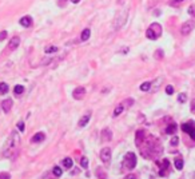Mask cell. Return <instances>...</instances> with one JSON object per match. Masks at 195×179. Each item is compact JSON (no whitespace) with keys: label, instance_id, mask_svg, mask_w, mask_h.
Masks as SVG:
<instances>
[{"label":"cell","instance_id":"obj_15","mask_svg":"<svg viewBox=\"0 0 195 179\" xmlns=\"http://www.w3.org/2000/svg\"><path fill=\"white\" fill-rule=\"evenodd\" d=\"M19 23L23 27H31L32 26V18H31V16H23V18L20 19Z\"/></svg>","mask_w":195,"mask_h":179},{"label":"cell","instance_id":"obj_28","mask_svg":"<svg viewBox=\"0 0 195 179\" xmlns=\"http://www.w3.org/2000/svg\"><path fill=\"white\" fill-rule=\"evenodd\" d=\"M80 166L83 168H87V166H88V159H87L86 157H83L82 159H80Z\"/></svg>","mask_w":195,"mask_h":179},{"label":"cell","instance_id":"obj_38","mask_svg":"<svg viewBox=\"0 0 195 179\" xmlns=\"http://www.w3.org/2000/svg\"><path fill=\"white\" fill-rule=\"evenodd\" d=\"M182 2H183V0H173L170 4H171V5H175V4H179V3H182Z\"/></svg>","mask_w":195,"mask_h":179},{"label":"cell","instance_id":"obj_12","mask_svg":"<svg viewBox=\"0 0 195 179\" xmlns=\"http://www.w3.org/2000/svg\"><path fill=\"white\" fill-rule=\"evenodd\" d=\"M100 135H102V139L104 142H110L112 139V133H111V130H108V128H103Z\"/></svg>","mask_w":195,"mask_h":179},{"label":"cell","instance_id":"obj_37","mask_svg":"<svg viewBox=\"0 0 195 179\" xmlns=\"http://www.w3.org/2000/svg\"><path fill=\"white\" fill-rule=\"evenodd\" d=\"M178 139H179V138L174 136V138H173V140H171V144H173V146H176V144H178V142H179Z\"/></svg>","mask_w":195,"mask_h":179},{"label":"cell","instance_id":"obj_41","mask_svg":"<svg viewBox=\"0 0 195 179\" xmlns=\"http://www.w3.org/2000/svg\"><path fill=\"white\" fill-rule=\"evenodd\" d=\"M71 2H72V3H79L80 0H71Z\"/></svg>","mask_w":195,"mask_h":179},{"label":"cell","instance_id":"obj_7","mask_svg":"<svg viewBox=\"0 0 195 179\" xmlns=\"http://www.w3.org/2000/svg\"><path fill=\"white\" fill-rule=\"evenodd\" d=\"M72 96H74V99H76V100H79V99H83V98L86 96V88L84 87H76L75 90H74V92H72Z\"/></svg>","mask_w":195,"mask_h":179},{"label":"cell","instance_id":"obj_26","mask_svg":"<svg viewBox=\"0 0 195 179\" xmlns=\"http://www.w3.org/2000/svg\"><path fill=\"white\" fill-rule=\"evenodd\" d=\"M150 88H151V83L150 82H144V83L140 84V90L142 91H149Z\"/></svg>","mask_w":195,"mask_h":179},{"label":"cell","instance_id":"obj_24","mask_svg":"<svg viewBox=\"0 0 195 179\" xmlns=\"http://www.w3.org/2000/svg\"><path fill=\"white\" fill-rule=\"evenodd\" d=\"M44 52H46V53H55V52H58V47H56V46H50V47H46Z\"/></svg>","mask_w":195,"mask_h":179},{"label":"cell","instance_id":"obj_19","mask_svg":"<svg viewBox=\"0 0 195 179\" xmlns=\"http://www.w3.org/2000/svg\"><path fill=\"white\" fill-rule=\"evenodd\" d=\"M124 108H126V107H124V104H119V106H116V108H115V111H114V116H119L120 114L123 112L124 111Z\"/></svg>","mask_w":195,"mask_h":179},{"label":"cell","instance_id":"obj_23","mask_svg":"<svg viewBox=\"0 0 195 179\" xmlns=\"http://www.w3.org/2000/svg\"><path fill=\"white\" fill-rule=\"evenodd\" d=\"M8 84L7 83H0V95H4V94L8 92Z\"/></svg>","mask_w":195,"mask_h":179},{"label":"cell","instance_id":"obj_14","mask_svg":"<svg viewBox=\"0 0 195 179\" xmlns=\"http://www.w3.org/2000/svg\"><path fill=\"white\" fill-rule=\"evenodd\" d=\"M142 142H144V133L142 130H139V131H136V140H135L136 146L142 147Z\"/></svg>","mask_w":195,"mask_h":179},{"label":"cell","instance_id":"obj_20","mask_svg":"<svg viewBox=\"0 0 195 179\" xmlns=\"http://www.w3.org/2000/svg\"><path fill=\"white\" fill-rule=\"evenodd\" d=\"M74 164V160L71 159V158H64L63 159V166H64L66 168H71Z\"/></svg>","mask_w":195,"mask_h":179},{"label":"cell","instance_id":"obj_17","mask_svg":"<svg viewBox=\"0 0 195 179\" xmlns=\"http://www.w3.org/2000/svg\"><path fill=\"white\" fill-rule=\"evenodd\" d=\"M90 36H91V31H90V28H86V29H83L82 35H80V39H82V42H86V40L90 39Z\"/></svg>","mask_w":195,"mask_h":179},{"label":"cell","instance_id":"obj_1","mask_svg":"<svg viewBox=\"0 0 195 179\" xmlns=\"http://www.w3.org/2000/svg\"><path fill=\"white\" fill-rule=\"evenodd\" d=\"M19 140H20V138H19L18 133H15V131H13V133L9 135L8 139H7L5 146H4V148H3V155H4V158H11V157H13L15 151L18 150Z\"/></svg>","mask_w":195,"mask_h":179},{"label":"cell","instance_id":"obj_31","mask_svg":"<svg viewBox=\"0 0 195 179\" xmlns=\"http://www.w3.org/2000/svg\"><path fill=\"white\" fill-rule=\"evenodd\" d=\"M187 12H189L190 16H195V5H194V4L190 5V7H189V11H187Z\"/></svg>","mask_w":195,"mask_h":179},{"label":"cell","instance_id":"obj_8","mask_svg":"<svg viewBox=\"0 0 195 179\" xmlns=\"http://www.w3.org/2000/svg\"><path fill=\"white\" fill-rule=\"evenodd\" d=\"M100 159H102L104 163H108L111 160V150L108 147H104L102 151H100Z\"/></svg>","mask_w":195,"mask_h":179},{"label":"cell","instance_id":"obj_6","mask_svg":"<svg viewBox=\"0 0 195 179\" xmlns=\"http://www.w3.org/2000/svg\"><path fill=\"white\" fill-rule=\"evenodd\" d=\"M180 128L183 130V133H187L191 136V139L195 140V124L194 123H183Z\"/></svg>","mask_w":195,"mask_h":179},{"label":"cell","instance_id":"obj_10","mask_svg":"<svg viewBox=\"0 0 195 179\" xmlns=\"http://www.w3.org/2000/svg\"><path fill=\"white\" fill-rule=\"evenodd\" d=\"M90 119H91V112H87L86 115H83L82 118H80V120H79V123H78V126H79V128H83L86 126L87 123L90 122Z\"/></svg>","mask_w":195,"mask_h":179},{"label":"cell","instance_id":"obj_40","mask_svg":"<svg viewBox=\"0 0 195 179\" xmlns=\"http://www.w3.org/2000/svg\"><path fill=\"white\" fill-rule=\"evenodd\" d=\"M124 179H136V177L134 174H128L127 177H124Z\"/></svg>","mask_w":195,"mask_h":179},{"label":"cell","instance_id":"obj_11","mask_svg":"<svg viewBox=\"0 0 195 179\" xmlns=\"http://www.w3.org/2000/svg\"><path fill=\"white\" fill-rule=\"evenodd\" d=\"M2 108H3V111H4L5 114H8L9 111H11V108H12V100L11 99L3 100L2 102Z\"/></svg>","mask_w":195,"mask_h":179},{"label":"cell","instance_id":"obj_16","mask_svg":"<svg viewBox=\"0 0 195 179\" xmlns=\"http://www.w3.org/2000/svg\"><path fill=\"white\" fill-rule=\"evenodd\" d=\"M44 139H46V135L43 134V133H38V134H35L32 136L31 142H32V143H40V142H43Z\"/></svg>","mask_w":195,"mask_h":179},{"label":"cell","instance_id":"obj_18","mask_svg":"<svg viewBox=\"0 0 195 179\" xmlns=\"http://www.w3.org/2000/svg\"><path fill=\"white\" fill-rule=\"evenodd\" d=\"M175 131H176V124H175V123L169 124V126H167V128H166V134H169V135L175 134Z\"/></svg>","mask_w":195,"mask_h":179},{"label":"cell","instance_id":"obj_2","mask_svg":"<svg viewBox=\"0 0 195 179\" xmlns=\"http://www.w3.org/2000/svg\"><path fill=\"white\" fill-rule=\"evenodd\" d=\"M160 35H162V27H160L159 23H152L146 31V36L151 40L158 39Z\"/></svg>","mask_w":195,"mask_h":179},{"label":"cell","instance_id":"obj_4","mask_svg":"<svg viewBox=\"0 0 195 179\" xmlns=\"http://www.w3.org/2000/svg\"><path fill=\"white\" fill-rule=\"evenodd\" d=\"M122 166L124 168H127V170H132V168H135V166H136V155L134 153H127L126 155H124Z\"/></svg>","mask_w":195,"mask_h":179},{"label":"cell","instance_id":"obj_5","mask_svg":"<svg viewBox=\"0 0 195 179\" xmlns=\"http://www.w3.org/2000/svg\"><path fill=\"white\" fill-rule=\"evenodd\" d=\"M195 28V22L194 20H187L182 24V28H180V32L182 35H189V33Z\"/></svg>","mask_w":195,"mask_h":179},{"label":"cell","instance_id":"obj_27","mask_svg":"<svg viewBox=\"0 0 195 179\" xmlns=\"http://www.w3.org/2000/svg\"><path fill=\"white\" fill-rule=\"evenodd\" d=\"M53 174H55L56 175V177H62V174H63V171H62V168H60V167H58V166H55V167H53Z\"/></svg>","mask_w":195,"mask_h":179},{"label":"cell","instance_id":"obj_33","mask_svg":"<svg viewBox=\"0 0 195 179\" xmlns=\"http://www.w3.org/2000/svg\"><path fill=\"white\" fill-rule=\"evenodd\" d=\"M0 179H11V175L8 173H0Z\"/></svg>","mask_w":195,"mask_h":179},{"label":"cell","instance_id":"obj_3","mask_svg":"<svg viewBox=\"0 0 195 179\" xmlns=\"http://www.w3.org/2000/svg\"><path fill=\"white\" fill-rule=\"evenodd\" d=\"M127 16H128V8H124L122 11H119L116 13L115 19H114V28L119 29L127 20Z\"/></svg>","mask_w":195,"mask_h":179},{"label":"cell","instance_id":"obj_39","mask_svg":"<svg viewBox=\"0 0 195 179\" xmlns=\"http://www.w3.org/2000/svg\"><path fill=\"white\" fill-rule=\"evenodd\" d=\"M191 112H194L195 114V99L191 102Z\"/></svg>","mask_w":195,"mask_h":179},{"label":"cell","instance_id":"obj_29","mask_svg":"<svg viewBox=\"0 0 195 179\" xmlns=\"http://www.w3.org/2000/svg\"><path fill=\"white\" fill-rule=\"evenodd\" d=\"M186 100H187L186 94H179V96H178V102H179V103H184Z\"/></svg>","mask_w":195,"mask_h":179},{"label":"cell","instance_id":"obj_22","mask_svg":"<svg viewBox=\"0 0 195 179\" xmlns=\"http://www.w3.org/2000/svg\"><path fill=\"white\" fill-rule=\"evenodd\" d=\"M96 177L99 179H107V175L104 173L103 168H96Z\"/></svg>","mask_w":195,"mask_h":179},{"label":"cell","instance_id":"obj_34","mask_svg":"<svg viewBox=\"0 0 195 179\" xmlns=\"http://www.w3.org/2000/svg\"><path fill=\"white\" fill-rule=\"evenodd\" d=\"M162 56H163V51L162 50H158V51L155 52V58L156 59H162Z\"/></svg>","mask_w":195,"mask_h":179},{"label":"cell","instance_id":"obj_25","mask_svg":"<svg viewBox=\"0 0 195 179\" xmlns=\"http://www.w3.org/2000/svg\"><path fill=\"white\" fill-rule=\"evenodd\" d=\"M175 168L176 170H182L183 168V159H180V158L175 159Z\"/></svg>","mask_w":195,"mask_h":179},{"label":"cell","instance_id":"obj_9","mask_svg":"<svg viewBox=\"0 0 195 179\" xmlns=\"http://www.w3.org/2000/svg\"><path fill=\"white\" fill-rule=\"evenodd\" d=\"M19 44H20V38L19 36H13V38L9 40V46H8L9 51H13L15 48H18Z\"/></svg>","mask_w":195,"mask_h":179},{"label":"cell","instance_id":"obj_13","mask_svg":"<svg viewBox=\"0 0 195 179\" xmlns=\"http://www.w3.org/2000/svg\"><path fill=\"white\" fill-rule=\"evenodd\" d=\"M156 164H159V166L162 167V168H160L159 175H160V177H164V175H166V174H164V170H167V168H169V166H170L169 159H164V160L162 162V163H160V162H156Z\"/></svg>","mask_w":195,"mask_h":179},{"label":"cell","instance_id":"obj_35","mask_svg":"<svg viewBox=\"0 0 195 179\" xmlns=\"http://www.w3.org/2000/svg\"><path fill=\"white\" fill-rule=\"evenodd\" d=\"M18 128L20 130V133H23V131H24V122H19V123H18Z\"/></svg>","mask_w":195,"mask_h":179},{"label":"cell","instance_id":"obj_32","mask_svg":"<svg viewBox=\"0 0 195 179\" xmlns=\"http://www.w3.org/2000/svg\"><path fill=\"white\" fill-rule=\"evenodd\" d=\"M166 92H167V95H173L174 87H173V86H167V87H166Z\"/></svg>","mask_w":195,"mask_h":179},{"label":"cell","instance_id":"obj_21","mask_svg":"<svg viewBox=\"0 0 195 179\" xmlns=\"http://www.w3.org/2000/svg\"><path fill=\"white\" fill-rule=\"evenodd\" d=\"M13 92H15V95H20V94L24 92V86H22V84H18V86H15V88H13Z\"/></svg>","mask_w":195,"mask_h":179},{"label":"cell","instance_id":"obj_30","mask_svg":"<svg viewBox=\"0 0 195 179\" xmlns=\"http://www.w3.org/2000/svg\"><path fill=\"white\" fill-rule=\"evenodd\" d=\"M162 80H163V77H158L156 82L152 83V84H155V88H154V91H158V90H159V84L162 83Z\"/></svg>","mask_w":195,"mask_h":179},{"label":"cell","instance_id":"obj_36","mask_svg":"<svg viewBox=\"0 0 195 179\" xmlns=\"http://www.w3.org/2000/svg\"><path fill=\"white\" fill-rule=\"evenodd\" d=\"M7 38V31H2L0 32V42H2V40H4Z\"/></svg>","mask_w":195,"mask_h":179}]
</instances>
